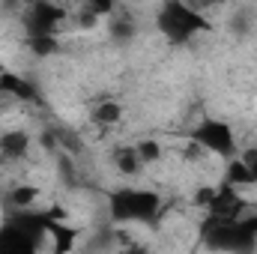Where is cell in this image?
Returning <instances> with one entry per match:
<instances>
[{"mask_svg": "<svg viewBox=\"0 0 257 254\" xmlns=\"http://www.w3.org/2000/svg\"><path fill=\"white\" fill-rule=\"evenodd\" d=\"M189 144L194 150H200L206 159H224V162L236 159L239 150H242L236 126L230 120H224V117H203V120H197L192 135H189Z\"/></svg>", "mask_w": 257, "mask_h": 254, "instance_id": "1", "label": "cell"}, {"mask_svg": "<svg viewBox=\"0 0 257 254\" xmlns=\"http://www.w3.org/2000/svg\"><path fill=\"white\" fill-rule=\"evenodd\" d=\"M108 209L114 215V221L120 224H144V221H153L162 209V197L150 189H135V186H126V189L111 191L108 197Z\"/></svg>", "mask_w": 257, "mask_h": 254, "instance_id": "2", "label": "cell"}]
</instances>
